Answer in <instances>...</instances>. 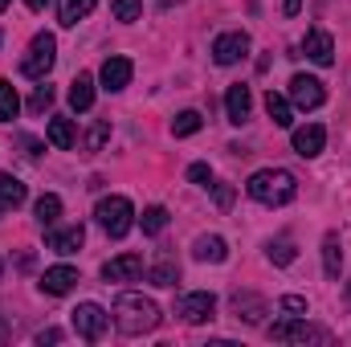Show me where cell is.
<instances>
[{
    "instance_id": "obj_21",
    "label": "cell",
    "mask_w": 351,
    "mask_h": 347,
    "mask_svg": "<svg viewBox=\"0 0 351 347\" xmlns=\"http://www.w3.org/2000/svg\"><path fill=\"white\" fill-rule=\"evenodd\" d=\"M25 196H29V192H25V184H21L16 176H0V208H4V213H8V208H21Z\"/></svg>"
},
{
    "instance_id": "obj_6",
    "label": "cell",
    "mask_w": 351,
    "mask_h": 347,
    "mask_svg": "<svg viewBox=\"0 0 351 347\" xmlns=\"http://www.w3.org/2000/svg\"><path fill=\"white\" fill-rule=\"evenodd\" d=\"M74 315V331L86 339V344H98L102 335H106V323H110V315L98 307V302H82L78 311H70Z\"/></svg>"
},
{
    "instance_id": "obj_31",
    "label": "cell",
    "mask_w": 351,
    "mask_h": 347,
    "mask_svg": "<svg viewBox=\"0 0 351 347\" xmlns=\"http://www.w3.org/2000/svg\"><path fill=\"white\" fill-rule=\"evenodd\" d=\"M106 139H110V123H106V119H98V123L90 127V135H86V156L102 152V147H106Z\"/></svg>"
},
{
    "instance_id": "obj_32",
    "label": "cell",
    "mask_w": 351,
    "mask_h": 347,
    "mask_svg": "<svg viewBox=\"0 0 351 347\" xmlns=\"http://www.w3.org/2000/svg\"><path fill=\"white\" fill-rule=\"evenodd\" d=\"M110 12H114V21H139L143 4H139V0H114V4H110Z\"/></svg>"
},
{
    "instance_id": "obj_20",
    "label": "cell",
    "mask_w": 351,
    "mask_h": 347,
    "mask_svg": "<svg viewBox=\"0 0 351 347\" xmlns=\"http://www.w3.org/2000/svg\"><path fill=\"white\" fill-rule=\"evenodd\" d=\"M323 270H327V278H339V270H343V246H339V233H327V237H323Z\"/></svg>"
},
{
    "instance_id": "obj_25",
    "label": "cell",
    "mask_w": 351,
    "mask_h": 347,
    "mask_svg": "<svg viewBox=\"0 0 351 347\" xmlns=\"http://www.w3.org/2000/svg\"><path fill=\"white\" fill-rule=\"evenodd\" d=\"M265 110H269V119H274V127H290L294 123V110H290V102L282 98V94H265Z\"/></svg>"
},
{
    "instance_id": "obj_40",
    "label": "cell",
    "mask_w": 351,
    "mask_h": 347,
    "mask_svg": "<svg viewBox=\"0 0 351 347\" xmlns=\"http://www.w3.org/2000/svg\"><path fill=\"white\" fill-rule=\"evenodd\" d=\"M25 4H29L33 12H41V8H45V0H25Z\"/></svg>"
},
{
    "instance_id": "obj_34",
    "label": "cell",
    "mask_w": 351,
    "mask_h": 347,
    "mask_svg": "<svg viewBox=\"0 0 351 347\" xmlns=\"http://www.w3.org/2000/svg\"><path fill=\"white\" fill-rule=\"evenodd\" d=\"M278 307H282L286 315H302V311H306V298H302V294H282Z\"/></svg>"
},
{
    "instance_id": "obj_10",
    "label": "cell",
    "mask_w": 351,
    "mask_h": 347,
    "mask_svg": "<svg viewBox=\"0 0 351 347\" xmlns=\"http://www.w3.org/2000/svg\"><path fill=\"white\" fill-rule=\"evenodd\" d=\"M229 307H233V319H237V323L262 327V319H265V298L250 294V290H237V294L229 298Z\"/></svg>"
},
{
    "instance_id": "obj_7",
    "label": "cell",
    "mask_w": 351,
    "mask_h": 347,
    "mask_svg": "<svg viewBox=\"0 0 351 347\" xmlns=\"http://www.w3.org/2000/svg\"><path fill=\"white\" fill-rule=\"evenodd\" d=\"M245 53H250V33H241V29L221 33V37L213 41V62H217V66H237Z\"/></svg>"
},
{
    "instance_id": "obj_39",
    "label": "cell",
    "mask_w": 351,
    "mask_h": 347,
    "mask_svg": "<svg viewBox=\"0 0 351 347\" xmlns=\"http://www.w3.org/2000/svg\"><path fill=\"white\" fill-rule=\"evenodd\" d=\"M298 8H302V0H286V16H294Z\"/></svg>"
},
{
    "instance_id": "obj_23",
    "label": "cell",
    "mask_w": 351,
    "mask_h": 347,
    "mask_svg": "<svg viewBox=\"0 0 351 347\" xmlns=\"http://www.w3.org/2000/svg\"><path fill=\"white\" fill-rule=\"evenodd\" d=\"M33 213H37V225H41V229H53V225H58V217H62V196L45 192V196L37 200V208H33Z\"/></svg>"
},
{
    "instance_id": "obj_37",
    "label": "cell",
    "mask_w": 351,
    "mask_h": 347,
    "mask_svg": "<svg viewBox=\"0 0 351 347\" xmlns=\"http://www.w3.org/2000/svg\"><path fill=\"white\" fill-rule=\"evenodd\" d=\"M21 147H29V156H33V160L41 156V143H37V139H29V135H21Z\"/></svg>"
},
{
    "instance_id": "obj_13",
    "label": "cell",
    "mask_w": 351,
    "mask_h": 347,
    "mask_svg": "<svg viewBox=\"0 0 351 347\" xmlns=\"http://www.w3.org/2000/svg\"><path fill=\"white\" fill-rule=\"evenodd\" d=\"M74 286H78V270H74V265H53V270H45V274H41V290H45V294H53V298L70 294Z\"/></svg>"
},
{
    "instance_id": "obj_12",
    "label": "cell",
    "mask_w": 351,
    "mask_h": 347,
    "mask_svg": "<svg viewBox=\"0 0 351 347\" xmlns=\"http://www.w3.org/2000/svg\"><path fill=\"white\" fill-rule=\"evenodd\" d=\"M302 53H306L315 66H331V62H335V41H331V33L311 29V33H306V41H302Z\"/></svg>"
},
{
    "instance_id": "obj_22",
    "label": "cell",
    "mask_w": 351,
    "mask_h": 347,
    "mask_svg": "<svg viewBox=\"0 0 351 347\" xmlns=\"http://www.w3.org/2000/svg\"><path fill=\"white\" fill-rule=\"evenodd\" d=\"M70 106H74V110H90V106H94V78H90V74H78V78L70 82Z\"/></svg>"
},
{
    "instance_id": "obj_27",
    "label": "cell",
    "mask_w": 351,
    "mask_h": 347,
    "mask_svg": "<svg viewBox=\"0 0 351 347\" xmlns=\"http://www.w3.org/2000/svg\"><path fill=\"white\" fill-rule=\"evenodd\" d=\"M139 225H143V233H147V237L164 233V229H168V208H164V204H152V208H143Z\"/></svg>"
},
{
    "instance_id": "obj_3",
    "label": "cell",
    "mask_w": 351,
    "mask_h": 347,
    "mask_svg": "<svg viewBox=\"0 0 351 347\" xmlns=\"http://www.w3.org/2000/svg\"><path fill=\"white\" fill-rule=\"evenodd\" d=\"M94 217L106 229V237H127L131 225H135V208H131L127 196H102L98 208H94Z\"/></svg>"
},
{
    "instance_id": "obj_17",
    "label": "cell",
    "mask_w": 351,
    "mask_h": 347,
    "mask_svg": "<svg viewBox=\"0 0 351 347\" xmlns=\"http://www.w3.org/2000/svg\"><path fill=\"white\" fill-rule=\"evenodd\" d=\"M225 110H229V123H245L250 119V110H254V98H250V86H229V94H225Z\"/></svg>"
},
{
    "instance_id": "obj_2",
    "label": "cell",
    "mask_w": 351,
    "mask_h": 347,
    "mask_svg": "<svg viewBox=\"0 0 351 347\" xmlns=\"http://www.w3.org/2000/svg\"><path fill=\"white\" fill-rule=\"evenodd\" d=\"M245 192H250L258 204H269V208H278V204H290V200L298 196V180L286 172V168H262V172L250 176Z\"/></svg>"
},
{
    "instance_id": "obj_36",
    "label": "cell",
    "mask_w": 351,
    "mask_h": 347,
    "mask_svg": "<svg viewBox=\"0 0 351 347\" xmlns=\"http://www.w3.org/2000/svg\"><path fill=\"white\" fill-rule=\"evenodd\" d=\"M217 204H221V208L233 204V188H229V184H217Z\"/></svg>"
},
{
    "instance_id": "obj_44",
    "label": "cell",
    "mask_w": 351,
    "mask_h": 347,
    "mask_svg": "<svg viewBox=\"0 0 351 347\" xmlns=\"http://www.w3.org/2000/svg\"><path fill=\"white\" fill-rule=\"evenodd\" d=\"M0 270H4V258H0Z\"/></svg>"
},
{
    "instance_id": "obj_16",
    "label": "cell",
    "mask_w": 351,
    "mask_h": 347,
    "mask_svg": "<svg viewBox=\"0 0 351 347\" xmlns=\"http://www.w3.org/2000/svg\"><path fill=\"white\" fill-rule=\"evenodd\" d=\"M82 241H86V229H82V225H70V229H53V233L45 237V246H49L53 254H78V250H82Z\"/></svg>"
},
{
    "instance_id": "obj_29",
    "label": "cell",
    "mask_w": 351,
    "mask_h": 347,
    "mask_svg": "<svg viewBox=\"0 0 351 347\" xmlns=\"http://www.w3.org/2000/svg\"><path fill=\"white\" fill-rule=\"evenodd\" d=\"M265 258L274 261V265H290V261L298 258V250H294V241H290V237H278V241H269V246H265Z\"/></svg>"
},
{
    "instance_id": "obj_26",
    "label": "cell",
    "mask_w": 351,
    "mask_h": 347,
    "mask_svg": "<svg viewBox=\"0 0 351 347\" xmlns=\"http://www.w3.org/2000/svg\"><path fill=\"white\" fill-rule=\"evenodd\" d=\"M21 110V98H16V86L8 78H0V123H12Z\"/></svg>"
},
{
    "instance_id": "obj_8",
    "label": "cell",
    "mask_w": 351,
    "mask_h": 347,
    "mask_svg": "<svg viewBox=\"0 0 351 347\" xmlns=\"http://www.w3.org/2000/svg\"><path fill=\"white\" fill-rule=\"evenodd\" d=\"M213 311H217V298H213L208 290L184 294V298L176 302V315H180L184 323H208V319H213Z\"/></svg>"
},
{
    "instance_id": "obj_38",
    "label": "cell",
    "mask_w": 351,
    "mask_h": 347,
    "mask_svg": "<svg viewBox=\"0 0 351 347\" xmlns=\"http://www.w3.org/2000/svg\"><path fill=\"white\" fill-rule=\"evenodd\" d=\"M37 344H62V331H53V327H49V331H41V335H37Z\"/></svg>"
},
{
    "instance_id": "obj_19",
    "label": "cell",
    "mask_w": 351,
    "mask_h": 347,
    "mask_svg": "<svg viewBox=\"0 0 351 347\" xmlns=\"http://www.w3.org/2000/svg\"><path fill=\"white\" fill-rule=\"evenodd\" d=\"M45 135H49V143H53V147H62V152H70V147L78 143V131H74V123H70V119H49Z\"/></svg>"
},
{
    "instance_id": "obj_5",
    "label": "cell",
    "mask_w": 351,
    "mask_h": 347,
    "mask_svg": "<svg viewBox=\"0 0 351 347\" xmlns=\"http://www.w3.org/2000/svg\"><path fill=\"white\" fill-rule=\"evenodd\" d=\"M269 339L274 344H331V331L311 327V323H298V319H286V323H274L269 327Z\"/></svg>"
},
{
    "instance_id": "obj_15",
    "label": "cell",
    "mask_w": 351,
    "mask_h": 347,
    "mask_svg": "<svg viewBox=\"0 0 351 347\" xmlns=\"http://www.w3.org/2000/svg\"><path fill=\"white\" fill-rule=\"evenodd\" d=\"M323 143H327V131H323L319 123H306V127L294 131V152H298L302 160H315V156L323 152Z\"/></svg>"
},
{
    "instance_id": "obj_9",
    "label": "cell",
    "mask_w": 351,
    "mask_h": 347,
    "mask_svg": "<svg viewBox=\"0 0 351 347\" xmlns=\"http://www.w3.org/2000/svg\"><path fill=\"white\" fill-rule=\"evenodd\" d=\"M323 98H327V90H323L319 78H311V74H294V78H290V102H294V106L315 110V106H323Z\"/></svg>"
},
{
    "instance_id": "obj_28",
    "label": "cell",
    "mask_w": 351,
    "mask_h": 347,
    "mask_svg": "<svg viewBox=\"0 0 351 347\" xmlns=\"http://www.w3.org/2000/svg\"><path fill=\"white\" fill-rule=\"evenodd\" d=\"M90 12H94V0H62V12H58V16H62V25L74 29V25H78L82 16H90Z\"/></svg>"
},
{
    "instance_id": "obj_42",
    "label": "cell",
    "mask_w": 351,
    "mask_h": 347,
    "mask_svg": "<svg viewBox=\"0 0 351 347\" xmlns=\"http://www.w3.org/2000/svg\"><path fill=\"white\" fill-rule=\"evenodd\" d=\"M8 4H12V0H0V12H4V8H8Z\"/></svg>"
},
{
    "instance_id": "obj_14",
    "label": "cell",
    "mask_w": 351,
    "mask_h": 347,
    "mask_svg": "<svg viewBox=\"0 0 351 347\" xmlns=\"http://www.w3.org/2000/svg\"><path fill=\"white\" fill-rule=\"evenodd\" d=\"M143 274V254H123V258H110L102 265V278L106 282H131Z\"/></svg>"
},
{
    "instance_id": "obj_24",
    "label": "cell",
    "mask_w": 351,
    "mask_h": 347,
    "mask_svg": "<svg viewBox=\"0 0 351 347\" xmlns=\"http://www.w3.org/2000/svg\"><path fill=\"white\" fill-rule=\"evenodd\" d=\"M147 278H152V286H176L180 282V265H176V258H160L147 270Z\"/></svg>"
},
{
    "instance_id": "obj_33",
    "label": "cell",
    "mask_w": 351,
    "mask_h": 347,
    "mask_svg": "<svg viewBox=\"0 0 351 347\" xmlns=\"http://www.w3.org/2000/svg\"><path fill=\"white\" fill-rule=\"evenodd\" d=\"M49 102H53V86L41 78V86L33 90V98H29V110H37V115H41V110H49Z\"/></svg>"
},
{
    "instance_id": "obj_30",
    "label": "cell",
    "mask_w": 351,
    "mask_h": 347,
    "mask_svg": "<svg viewBox=\"0 0 351 347\" xmlns=\"http://www.w3.org/2000/svg\"><path fill=\"white\" fill-rule=\"evenodd\" d=\"M200 127H204V119H200L196 110H184V115H176V119H172V135H176V139H184V135H196Z\"/></svg>"
},
{
    "instance_id": "obj_1",
    "label": "cell",
    "mask_w": 351,
    "mask_h": 347,
    "mask_svg": "<svg viewBox=\"0 0 351 347\" xmlns=\"http://www.w3.org/2000/svg\"><path fill=\"white\" fill-rule=\"evenodd\" d=\"M114 327H119L123 335H147V331L160 327V307H156L152 298L127 290V294L114 298Z\"/></svg>"
},
{
    "instance_id": "obj_43",
    "label": "cell",
    "mask_w": 351,
    "mask_h": 347,
    "mask_svg": "<svg viewBox=\"0 0 351 347\" xmlns=\"http://www.w3.org/2000/svg\"><path fill=\"white\" fill-rule=\"evenodd\" d=\"M348 298H351V282H348Z\"/></svg>"
},
{
    "instance_id": "obj_18",
    "label": "cell",
    "mask_w": 351,
    "mask_h": 347,
    "mask_svg": "<svg viewBox=\"0 0 351 347\" xmlns=\"http://www.w3.org/2000/svg\"><path fill=\"white\" fill-rule=\"evenodd\" d=\"M192 258L196 261H225L229 258V246H225V237H217V233H208V237H196L192 241Z\"/></svg>"
},
{
    "instance_id": "obj_11",
    "label": "cell",
    "mask_w": 351,
    "mask_h": 347,
    "mask_svg": "<svg viewBox=\"0 0 351 347\" xmlns=\"http://www.w3.org/2000/svg\"><path fill=\"white\" fill-rule=\"evenodd\" d=\"M131 74H135L131 58H106V62H102V70H98L102 90H110V94H119V90L131 86Z\"/></svg>"
},
{
    "instance_id": "obj_4",
    "label": "cell",
    "mask_w": 351,
    "mask_h": 347,
    "mask_svg": "<svg viewBox=\"0 0 351 347\" xmlns=\"http://www.w3.org/2000/svg\"><path fill=\"white\" fill-rule=\"evenodd\" d=\"M53 62H58V41H53V33H37V37L29 41V53H25V62H21V74L41 82V78L53 70Z\"/></svg>"
},
{
    "instance_id": "obj_41",
    "label": "cell",
    "mask_w": 351,
    "mask_h": 347,
    "mask_svg": "<svg viewBox=\"0 0 351 347\" xmlns=\"http://www.w3.org/2000/svg\"><path fill=\"white\" fill-rule=\"evenodd\" d=\"M4 339H8V327H4V323H0V344H4Z\"/></svg>"
},
{
    "instance_id": "obj_35",
    "label": "cell",
    "mask_w": 351,
    "mask_h": 347,
    "mask_svg": "<svg viewBox=\"0 0 351 347\" xmlns=\"http://www.w3.org/2000/svg\"><path fill=\"white\" fill-rule=\"evenodd\" d=\"M188 180L200 184V188H208V184H213V168H208V164H192V168H188Z\"/></svg>"
}]
</instances>
